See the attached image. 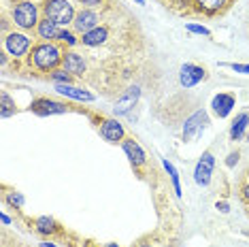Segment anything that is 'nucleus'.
I'll return each instance as SVG.
<instances>
[{
  "mask_svg": "<svg viewBox=\"0 0 249 247\" xmlns=\"http://www.w3.org/2000/svg\"><path fill=\"white\" fill-rule=\"evenodd\" d=\"M62 58H64V53H62V49L53 41L38 43L30 52V62L35 64V69L43 71V72L55 71L62 64Z\"/></svg>",
  "mask_w": 249,
  "mask_h": 247,
  "instance_id": "nucleus-1",
  "label": "nucleus"
},
{
  "mask_svg": "<svg viewBox=\"0 0 249 247\" xmlns=\"http://www.w3.org/2000/svg\"><path fill=\"white\" fill-rule=\"evenodd\" d=\"M43 15L47 19L55 21L60 28L69 26L75 21V4L71 2V0H45L43 2Z\"/></svg>",
  "mask_w": 249,
  "mask_h": 247,
  "instance_id": "nucleus-2",
  "label": "nucleus"
},
{
  "mask_svg": "<svg viewBox=\"0 0 249 247\" xmlns=\"http://www.w3.org/2000/svg\"><path fill=\"white\" fill-rule=\"evenodd\" d=\"M11 19L15 26H19L21 30H32L38 26V7L32 0H21L15 2V7L11 9Z\"/></svg>",
  "mask_w": 249,
  "mask_h": 247,
  "instance_id": "nucleus-3",
  "label": "nucleus"
},
{
  "mask_svg": "<svg viewBox=\"0 0 249 247\" xmlns=\"http://www.w3.org/2000/svg\"><path fill=\"white\" fill-rule=\"evenodd\" d=\"M30 38H28L24 32H11L4 38V49H7L9 55L13 58H24V55L30 52Z\"/></svg>",
  "mask_w": 249,
  "mask_h": 247,
  "instance_id": "nucleus-4",
  "label": "nucleus"
},
{
  "mask_svg": "<svg viewBox=\"0 0 249 247\" xmlns=\"http://www.w3.org/2000/svg\"><path fill=\"white\" fill-rule=\"evenodd\" d=\"M213 166H215V158L211 151H205L200 156V160L196 162V168H194V181L198 185H209L211 183V175H213Z\"/></svg>",
  "mask_w": 249,
  "mask_h": 247,
  "instance_id": "nucleus-5",
  "label": "nucleus"
},
{
  "mask_svg": "<svg viewBox=\"0 0 249 247\" xmlns=\"http://www.w3.org/2000/svg\"><path fill=\"white\" fill-rule=\"evenodd\" d=\"M209 124V117L205 111H196L192 117H188L183 124V141L185 143H190V141H194V139L200 134L202 130H205V126Z\"/></svg>",
  "mask_w": 249,
  "mask_h": 247,
  "instance_id": "nucleus-6",
  "label": "nucleus"
},
{
  "mask_svg": "<svg viewBox=\"0 0 249 247\" xmlns=\"http://www.w3.org/2000/svg\"><path fill=\"white\" fill-rule=\"evenodd\" d=\"M30 111L36 115H41V117H47V115L69 113V106L62 105V103H55V100H49V98H36V100H32Z\"/></svg>",
  "mask_w": 249,
  "mask_h": 247,
  "instance_id": "nucleus-7",
  "label": "nucleus"
},
{
  "mask_svg": "<svg viewBox=\"0 0 249 247\" xmlns=\"http://www.w3.org/2000/svg\"><path fill=\"white\" fill-rule=\"evenodd\" d=\"M207 79V71L196 64H183L179 71V83L183 88H194L200 81Z\"/></svg>",
  "mask_w": 249,
  "mask_h": 247,
  "instance_id": "nucleus-8",
  "label": "nucleus"
},
{
  "mask_svg": "<svg viewBox=\"0 0 249 247\" xmlns=\"http://www.w3.org/2000/svg\"><path fill=\"white\" fill-rule=\"evenodd\" d=\"M98 13H96L94 9H81L77 11L75 15V21H72V28L79 32V35H86V32L94 30V28H98Z\"/></svg>",
  "mask_w": 249,
  "mask_h": 247,
  "instance_id": "nucleus-9",
  "label": "nucleus"
},
{
  "mask_svg": "<svg viewBox=\"0 0 249 247\" xmlns=\"http://www.w3.org/2000/svg\"><path fill=\"white\" fill-rule=\"evenodd\" d=\"M139 98H141V88L139 86H132L120 100H117V105L113 106V113H115V115H126V113H130V109H132V106L139 103Z\"/></svg>",
  "mask_w": 249,
  "mask_h": 247,
  "instance_id": "nucleus-10",
  "label": "nucleus"
},
{
  "mask_svg": "<svg viewBox=\"0 0 249 247\" xmlns=\"http://www.w3.org/2000/svg\"><path fill=\"white\" fill-rule=\"evenodd\" d=\"M62 69L72 77H79L86 72V60H83V55H79L77 52H66L64 58H62Z\"/></svg>",
  "mask_w": 249,
  "mask_h": 247,
  "instance_id": "nucleus-11",
  "label": "nucleus"
},
{
  "mask_svg": "<svg viewBox=\"0 0 249 247\" xmlns=\"http://www.w3.org/2000/svg\"><path fill=\"white\" fill-rule=\"evenodd\" d=\"M122 149H124V154L128 156V160L132 162V166H143L147 162V156H145L143 147H141L134 139H124V141H122Z\"/></svg>",
  "mask_w": 249,
  "mask_h": 247,
  "instance_id": "nucleus-12",
  "label": "nucleus"
},
{
  "mask_svg": "<svg viewBox=\"0 0 249 247\" xmlns=\"http://www.w3.org/2000/svg\"><path fill=\"white\" fill-rule=\"evenodd\" d=\"M211 106H213V113L217 117H228L230 111L236 106V98L232 94H217L211 100Z\"/></svg>",
  "mask_w": 249,
  "mask_h": 247,
  "instance_id": "nucleus-13",
  "label": "nucleus"
},
{
  "mask_svg": "<svg viewBox=\"0 0 249 247\" xmlns=\"http://www.w3.org/2000/svg\"><path fill=\"white\" fill-rule=\"evenodd\" d=\"M55 92L62 94V96H66V98L81 100V103H92V100H94V94H89L88 89L71 86V83H58V86H55Z\"/></svg>",
  "mask_w": 249,
  "mask_h": 247,
  "instance_id": "nucleus-14",
  "label": "nucleus"
},
{
  "mask_svg": "<svg viewBox=\"0 0 249 247\" xmlns=\"http://www.w3.org/2000/svg\"><path fill=\"white\" fill-rule=\"evenodd\" d=\"M100 134L105 137V141L120 143L124 141V126L117 120H105L103 126H100Z\"/></svg>",
  "mask_w": 249,
  "mask_h": 247,
  "instance_id": "nucleus-15",
  "label": "nucleus"
},
{
  "mask_svg": "<svg viewBox=\"0 0 249 247\" xmlns=\"http://www.w3.org/2000/svg\"><path fill=\"white\" fill-rule=\"evenodd\" d=\"M107 38H109V28L98 26L94 30L86 32V35H81V45H86V47H98V45L107 43Z\"/></svg>",
  "mask_w": 249,
  "mask_h": 247,
  "instance_id": "nucleus-16",
  "label": "nucleus"
},
{
  "mask_svg": "<svg viewBox=\"0 0 249 247\" xmlns=\"http://www.w3.org/2000/svg\"><path fill=\"white\" fill-rule=\"evenodd\" d=\"M60 30H62V28L55 24V21L47 19V18H43L41 21H38V26H36V35L41 36L43 41H58Z\"/></svg>",
  "mask_w": 249,
  "mask_h": 247,
  "instance_id": "nucleus-17",
  "label": "nucleus"
},
{
  "mask_svg": "<svg viewBox=\"0 0 249 247\" xmlns=\"http://www.w3.org/2000/svg\"><path fill=\"white\" fill-rule=\"evenodd\" d=\"M247 126H249V115L247 113L236 115V120L232 122V126H230V139L232 141H241V139L245 137Z\"/></svg>",
  "mask_w": 249,
  "mask_h": 247,
  "instance_id": "nucleus-18",
  "label": "nucleus"
},
{
  "mask_svg": "<svg viewBox=\"0 0 249 247\" xmlns=\"http://www.w3.org/2000/svg\"><path fill=\"white\" fill-rule=\"evenodd\" d=\"M194 4L198 7V11L213 15V13H219L222 9H226L228 0H194Z\"/></svg>",
  "mask_w": 249,
  "mask_h": 247,
  "instance_id": "nucleus-19",
  "label": "nucleus"
},
{
  "mask_svg": "<svg viewBox=\"0 0 249 247\" xmlns=\"http://www.w3.org/2000/svg\"><path fill=\"white\" fill-rule=\"evenodd\" d=\"M35 230L38 234H43V237H47V234H53L55 230H58V224H55L53 217L43 215V217H38V220L35 222Z\"/></svg>",
  "mask_w": 249,
  "mask_h": 247,
  "instance_id": "nucleus-20",
  "label": "nucleus"
},
{
  "mask_svg": "<svg viewBox=\"0 0 249 247\" xmlns=\"http://www.w3.org/2000/svg\"><path fill=\"white\" fill-rule=\"evenodd\" d=\"M0 100H2V117H11V115H15V111H18V105L13 103V98H11L7 92H2V96H0Z\"/></svg>",
  "mask_w": 249,
  "mask_h": 247,
  "instance_id": "nucleus-21",
  "label": "nucleus"
},
{
  "mask_svg": "<svg viewBox=\"0 0 249 247\" xmlns=\"http://www.w3.org/2000/svg\"><path fill=\"white\" fill-rule=\"evenodd\" d=\"M164 168L168 171V175H171V179H173V188H175V194L177 196H181V183H179V173H177V168H175L171 162H166L164 160Z\"/></svg>",
  "mask_w": 249,
  "mask_h": 247,
  "instance_id": "nucleus-22",
  "label": "nucleus"
},
{
  "mask_svg": "<svg viewBox=\"0 0 249 247\" xmlns=\"http://www.w3.org/2000/svg\"><path fill=\"white\" fill-rule=\"evenodd\" d=\"M58 41H60V43H64V45H69V47H75V45L79 43V41H77V36H75V32L66 30V28H62V30H60Z\"/></svg>",
  "mask_w": 249,
  "mask_h": 247,
  "instance_id": "nucleus-23",
  "label": "nucleus"
},
{
  "mask_svg": "<svg viewBox=\"0 0 249 247\" xmlns=\"http://www.w3.org/2000/svg\"><path fill=\"white\" fill-rule=\"evenodd\" d=\"M49 77H52V81L55 83V86H58V83H71L72 81V75H69L64 69H62V71H58V69L52 71V75H49Z\"/></svg>",
  "mask_w": 249,
  "mask_h": 247,
  "instance_id": "nucleus-24",
  "label": "nucleus"
},
{
  "mask_svg": "<svg viewBox=\"0 0 249 247\" xmlns=\"http://www.w3.org/2000/svg\"><path fill=\"white\" fill-rule=\"evenodd\" d=\"M7 203L11 207H15V209H19V207H24V194L21 192H9L7 194Z\"/></svg>",
  "mask_w": 249,
  "mask_h": 247,
  "instance_id": "nucleus-25",
  "label": "nucleus"
},
{
  "mask_svg": "<svg viewBox=\"0 0 249 247\" xmlns=\"http://www.w3.org/2000/svg\"><path fill=\"white\" fill-rule=\"evenodd\" d=\"M185 30L192 32V35H200V36H211V30L205 26H198V24H185Z\"/></svg>",
  "mask_w": 249,
  "mask_h": 247,
  "instance_id": "nucleus-26",
  "label": "nucleus"
},
{
  "mask_svg": "<svg viewBox=\"0 0 249 247\" xmlns=\"http://www.w3.org/2000/svg\"><path fill=\"white\" fill-rule=\"evenodd\" d=\"M230 69L234 72H243V75H249V64H230Z\"/></svg>",
  "mask_w": 249,
  "mask_h": 247,
  "instance_id": "nucleus-27",
  "label": "nucleus"
},
{
  "mask_svg": "<svg viewBox=\"0 0 249 247\" xmlns=\"http://www.w3.org/2000/svg\"><path fill=\"white\" fill-rule=\"evenodd\" d=\"M236 162H239V151H232V154L228 156V160H226V164H228V166H234Z\"/></svg>",
  "mask_w": 249,
  "mask_h": 247,
  "instance_id": "nucleus-28",
  "label": "nucleus"
},
{
  "mask_svg": "<svg viewBox=\"0 0 249 247\" xmlns=\"http://www.w3.org/2000/svg\"><path fill=\"white\" fill-rule=\"evenodd\" d=\"M81 4H86L88 9H92V7H98V4H103L105 0H79Z\"/></svg>",
  "mask_w": 249,
  "mask_h": 247,
  "instance_id": "nucleus-29",
  "label": "nucleus"
},
{
  "mask_svg": "<svg viewBox=\"0 0 249 247\" xmlns=\"http://www.w3.org/2000/svg\"><path fill=\"white\" fill-rule=\"evenodd\" d=\"M241 196H243V200H247V203H249V183H245L241 188Z\"/></svg>",
  "mask_w": 249,
  "mask_h": 247,
  "instance_id": "nucleus-30",
  "label": "nucleus"
},
{
  "mask_svg": "<svg viewBox=\"0 0 249 247\" xmlns=\"http://www.w3.org/2000/svg\"><path fill=\"white\" fill-rule=\"evenodd\" d=\"M215 207H217V209L222 211V213H228V211H230V209H228V203H224V200H222V203H217Z\"/></svg>",
  "mask_w": 249,
  "mask_h": 247,
  "instance_id": "nucleus-31",
  "label": "nucleus"
},
{
  "mask_svg": "<svg viewBox=\"0 0 249 247\" xmlns=\"http://www.w3.org/2000/svg\"><path fill=\"white\" fill-rule=\"evenodd\" d=\"M2 222H4V224H11V217L7 215V213H2Z\"/></svg>",
  "mask_w": 249,
  "mask_h": 247,
  "instance_id": "nucleus-32",
  "label": "nucleus"
},
{
  "mask_svg": "<svg viewBox=\"0 0 249 247\" xmlns=\"http://www.w3.org/2000/svg\"><path fill=\"white\" fill-rule=\"evenodd\" d=\"M41 247H55V245H53V243H43Z\"/></svg>",
  "mask_w": 249,
  "mask_h": 247,
  "instance_id": "nucleus-33",
  "label": "nucleus"
},
{
  "mask_svg": "<svg viewBox=\"0 0 249 247\" xmlns=\"http://www.w3.org/2000/svg\"><path fill=\"white\" fill-rule=\"evenodd\" d=\"M105 247H120V245H117V243H109V245H105Z\"/></svg>",
  "mask_w": 249,
  "mask_h": 247,
  "instance_id": "nucleus-34",
  "label": "nucleus"
},
{
  "mask_svg": "<svg viewBox=\"0 0 249 247\" xmlns=\"http://www.w3.org/2000/svg\"><path fill=\"white\" fill-rule=\"evenodd\" d=\"M137 2H139V4H145V0H137Z\"/></svg>",
  "mask_w": 249,
  "mask_h": 247,
  "instance_id": "nucleus-35",
  "label": "nucleus"
},
{
  "mask_svg": "<svg viewBox=\"0 0 249 247\" xmlns=\"http://www.w3.org/2000/svg\"><path fill=\"white\" fill-rule=\"evenodd\" d=\"M141 247H151V245H141Z\"/></svg>",
  "mask_w": 249,
  "mask_h": 247,
  "instance_id": "nucleus-36",
  "label": "nucleus"
}]
</instances>
